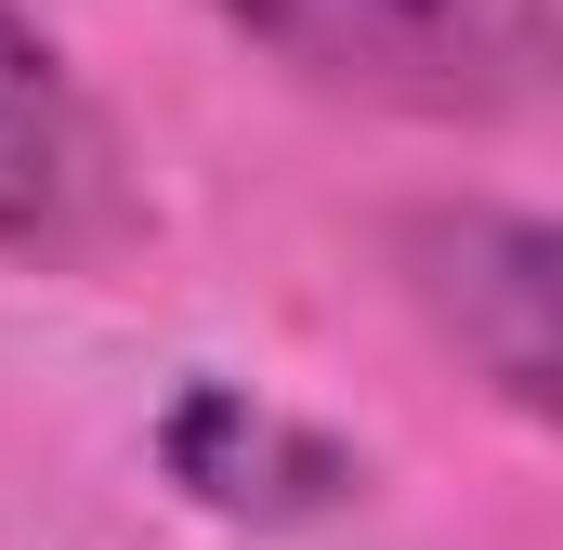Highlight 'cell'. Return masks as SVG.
I'll return each instance as SVG.
<instances>
[{"label": "cell", "mask_w": 563, "mask_h": 550, "mask_svg": "<svg viewBox=\"0 0 563 550\" xmlns=\"http://www.w3.org/2000/svg\"><path fill=\"white\" fill-rule=\"evenodd\" d=\"M132 223V184H119V144L92 119V92L66 79V53L0 0V250L26 263H66L92 237Z\"/></svg>", "instance_id": "cell-2"}, {"label": "cell", "mask_w": 563, "mask_h": 550, "mask_svg": "<svg viewBox=\"0 0 563 550\" xmlns=\"http://www.w3.org/2000/svg\"><path fill=\"white\" fill-rule=\"evenodd\" d=\"M420 301L525 419H551V223H525V210L420 223Z\"/></svg>", "instance_id": "cell-3"}, {"label": "cell", "mask_w": 563, "mask_h": 550, "mask_svg": "<svg viewBox=\"0 0 563 550\" xmlns=\"http://www.w3.org/2000/svg\"><path fill=\"white\" fill-rule=\"evenodd\" d=\"M170 472L210 498V512H328L354 472L341 446H314L301 419L250 407V394H184L170 407Z\"/></svg>", "instance_id": "cell-4"}, {"label": "cell", "mask_w": 563, "mask_h": 550, "mask_svg": "<svg viewBox=\"0 0 563 550\" xmlns=\"http://www.w3.org/2000/svg\"><path fill=\"white\" fill-rule=\"evenodd\" d=\"M210 13L288 79L407 119H511L551 66L538 0H210Z\"/></svg>", "instance_id": "cell-1"}]
</instances>
